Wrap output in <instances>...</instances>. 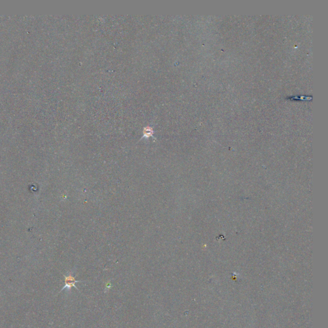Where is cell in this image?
Returning <instances> with one entry per match:
<instances>
[{
    "instance_id": "obj_1",
    "label": "cell",
    "mask_w": 328,
    "mask_h": 328,
    "mask_svg": "<svg viewBox=\"0 0 328 328\" xmlns=\"http://www.w3.org/2000/svg\"><path fill=\"white\" fill-rule=\"evenodd\" d=\"M64 278H65V281H64V282H65V285H64V287L62 288V290H60V292L65 290V289H67V290L70 291L71 290L72 287H75L76 289H78L76 287L75 284L76 283L82 282L81 281L76 280L75 277L73 276L72 273H69L68 275L64 276Z\"/></svg>"
},
{
    "instance_id": "obj_2",
    "label": "cell",
    "mask_w": 328,
    "mask_h": 328,
    "mask_svg": "<svg viewBox=\"0 0 328 328\" xmlns=\"http://www.w3.org/2000/svg\"><path fill=\"white\" fill-rule=\"evenodd\" d=\"M153 134V130L150 127H146L144 128V137L149 138V137L152 136Z\"/></svg>"
},
{
    "instance_id": "obj_3",
    "label": "cell",
    "mask_w": 328,
    "mask_h": 328,
    "mask_svg": "<svg viewBox=\"0 0 328 328\" xmlns=\"http://www.w3.org/2000/svg\"><path fill=\"white\" fill-rule=\"evenodd\" d=\"M110 286H111L110 283H108V284L107 286H106V287H106V288H108V290H109V289L110 288Z\"/></svg>"
}]
</instances>
